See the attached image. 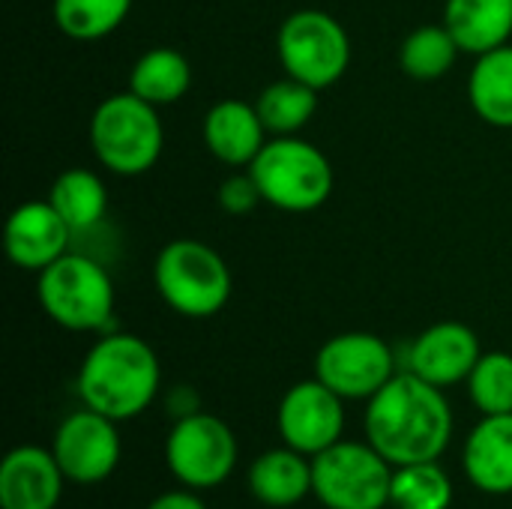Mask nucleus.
Here are the masks:
<instances>
[{
    "mask_svg": "<svg viewBox=\"0 0 512 509\" xmlns=\"http://www.w3.org/2000/svg\"><path fill=\"white\" fill-rule=\"evenodd\" d=\"M240 459V444L234 429L204 411L174 420L165 438V462L174 480L186 489L207 492L222 486Z\"/></svg>",
    "mask_w": 512,
    "mask_h": 509,
    "instance_id": "obj_9",
    "label": "nucleus"
},
{
    "mask_svg": "<svg viewBox=\"0 0 512 509\" xmlns=\"http://www.w3.org/2000/svg\"><path fill=\"white\" fill-rule=\"evenodd\" d=\"M483 357L480 336L462 321H438L426 327L408 348V372L447 390L465 384Z\"/></svg>",
    "mask_w": 512,
    "mask_h": 509,
    "instance_id": "obj_14",
    "label": "nucleus"
},
{
    "mask_svg": "<svg viewBox=\"0 0 512 509\" xmlns=\"http://www.w3.org/2000/svg\"><path fill=\"white\" fill-rule=\"evenodd\" d=\"M51 453L66 483H78V486L105 483L123 459L120 429L111 417L81 405V411H72L57 426Z\"/></svg>",
    "mask_w": 512,
    "mask_h": 509,
    "instance_id": "obj_11",
    "label": "nucleus"
},
{
    "mask_svg": "<svg viewBox=\"0 0 512 509\" xmlns=\"http://www.w3.org/2000/svg\"><path fill=\"white\" fill-rule=\"evenodd\" d=\"M468 102L483 123L512 129V42L474 57L468 75Z\"/></svg>",
    "mask_w": 512,
    "mask_h": 509,
    "instance_id": "obj_20",
    "label": "nucleus"
},
{
    "mask_svg": "<svg viewBox=\"0 0 512 509\" xmlns=\"http://www.w3.org/2000/svg\"><path fill=\"white\" fill-rule=\"evenodd\" d=\"M462 471L486 495H512V414L483 417L462 447Z\"/></svg>",
    "mask_w": 512,
    "mask_h": 509,
    "instance_id": "obj_17",
    "label": "nucleus"
},
{
    "mask_svg": "<svg viewBox=\"0 0 512 509\" xmlns=\"http://www.w3.org/2000/svg\"><path fill=\"white\" fill-rule=\"evenodd\" d=\"M216 201L219 207L228 213V216H246L252 213L258 204H264V195L252 177V171H234L228 174L222 183H219V192H216Z\"/></svg>",
    "mask_w": 512,
    "mask_h": 509,
    "instance_id": "obj_28",
    "label": "nucleus"
},
{
    "mask_svg": "<svg viewBox=\"0 0 512 509\" xmlns=\"http://www.w3.org/2000/svg\"><path fill=\"white\" fill-rule=\"evenodd\" d=\"M153 285L171 312L204 321L228 306L234 276L228 261L210 243L180 237L159 249L153 261Z\"/></svg>",
    "mask_w": 512,
    "mask_h": 509,
    "instance_id": "obj_5",
    "label": "nucleus"
},
{
    "mask_svg": "<svg viewBox=\"0 0 512 509\" xmlns=\"http://www.w3.org/2000/svg\"><path fill=\"white\" fill-rule=\"evenodd\" d=\"M72 237V228L48 198L18 204L3 225L6 258L27 273H42L57 258H63L69 252Z\"/></svg>",
    "mask_w": 512,
    "mask_h": 509,
    "instance_id": "obj_13",
    "label": "nucleus"
},
{
    "mask_svg": "<svg viewBox=\"0 0 512 509\" xmlns=\"http://www.w3.org/2000/svg\"><path fill=\"white\" fill-rule=\"evenodd\" d=\"M48 201L66 219L72 234L93 231L108 213V189L105 180L90 168H66L54 177L48 189Z\"/></svg>",
    "mask_w": 512,
    "mask_h": 509,
    "instance_id": "obj_22",
    "label": "nucleus"
},
{
    "mask_svg": "<svg viewBox=\"0 0 512 509\" xmlns=\"http://www.w3.org/2000/svg\"><path fill=\"white\" fill-rule=\"evenodd\" d=\"M144 509H207V504L198 498L195 489H186L183 486V489H171V492L156 495Z\"/></svg>",
    "mask_w": 512,
    "mask_h": 509,
    "instance_id": "obj_29",
    "label": "nucleus"
},
{
    "mask_svg": "<svg viewBox=\"0 0 512 509\" xmlns=\"http://www.w3.org/2000/svg\"><path fill=\"white\" fill-rule=\"evenodd\" d=\"M246 483L252 498L264 507H297L312 495V459L291 447L267 450L252 462Z\"/></svg>",
    "mask_w": 512,
    "mask_h": 509,
    "instance_id": "obj_18",
    "label": "nucleus"
},
{
    "mask_svg": "<svg viewBox=\"0 0 512 509\" xmlns=\"http://www.w3.org/2000/svg\"><path fill=\"white\" fill-rule=\"evenodd\" d=\"M468 384L471 405L483 414H512V354L507 351H483L474 366Z\"/></svg>",
    "mask_w": 512,
    "mask_h": 509,
    "instance_id": "obj_27",
    "label": "nucleus"
},
{
    "mask_svg": "<svg viewBox=\"0 0 512 509\" xmlns=\"http://www.w3.org/2000/svg\"><path fill=\"white\" fill-rule=\"evenodd\" d=\"M192 63L183 51L159 45L144 51L132 72H129V90L141 96L144 102L165 108L180 102L192 90Z\"/></svg>",
    "mask_w": 512,
    "mask_h": 509,
    "instance_id": "obj_21",
    "label": "nucleus"
},
{
    "mask_svg": "<svg viewBox=\"0 0 512 509\" xmlns=\"http://www.w3.org/2000/svg\"><path fill=\"white\" fill-rule=\"evenodd\" d=\"M36 300L48 321L69 333H108L114 327L117 291L111 273L84 252H66L36 273Z\"/></svg>",
    "mask_w": 512,
    "mask_h": 509,
    "instance_id": "obj_3",
    "label": "nucleus"
},
{
    "mask_svg": "<svg viewBox=\"0 0 512 509\" xmlns=\"http://www.w3.org/2000/svg\"><path fill=\"white\" fill-rule=\"evenodd\" d=\"M363 429L393 468L438 462L453 441V408L441 387L405 369L366 402Z\"/></svg>",
    "mask_w": 512,
    "mask_h": 509,
    "instance_id": "obj_1",
    "label": "nucleus"
},
{
    "mask_svg": "<svg viewBox=\"0 0 512 509\" xmlns=\"http://www.w3.org/2000/svg\"><path fill=\"white\" fill-rule=\"evenodd\" d=\"M132 0H54V24L75 42H96L111 36L129 15Z\"/></svg>",
    "mask_w": 512,
    "mask_h": 509,
    "instance_id": "obj_25",
    "label": "nucleus"
},
{
    "mask_svg": "<svg viewBox=\"0 0 512 509\" xmlns=\"http://www.w3.org/2000/svg\"><path fill=\"white\" fill-rule=\"evenodd\" d=\"M318 93L321 90L309 87L306 81L285 75L258 93L255 108L270 135H300L318 111Z\"/></svg>",
    "mask_w": 512,
    "mask_h": 509,
    "instance_id": "obj_23",
    "label": "nucleus"
},
{
    "mask_svg": "<svg viewBox=\"0 0 512 509\" xmlns=\"http://www.w3.org/2000/svg\"><path fill=\"white\" fill-rule=\"evenodd\" d=\"M276 429L285 447L315 459L345 435V399L318 378L285 390L276 408Z\"/></svg>",
    "mask_w": 512,
    "mask_h": 509,
    "instance_id": "obj_12",
    "label": "nucleus"
},
{
    "mask_svg": "<svg viewBox=\"0 0 512 509\" xmlns=\"http://www.w3.org/2000/svg\"><path fill=\"white\" fill-rule=\"evenodd\" d=\"M462 48L453 33L441 24L414 27L399 45V66L414 81H441L456 66Z\"/></svg>",
    "mask_w": 512,
    "mask_h": 509,
    "instance_id": "obj_24",
    "label": "nucleus"
},
{
    "mask_svg": "<svg viewBox=\"0 0 512 509\" xmlns=\"http://www.w3.org/2000/svg\"><path fill=\"white\" fill-rule=\"evenodd\" d=\"M393 465L369 441H339L312 459V495L327 509L390 507Z\"/></svg>",
    "mask_w": 512,
    "mask_h": 509,
    "instance_id": "obj_7",
    "label": "nucleus"
},
{
    "mask_svg": "<svg viewBox=\"0 0 512 509\" xmlns=\"http://www.w3.org/2000/svg\"><path fill=\"white\" fill-rule=\"evenodd\" d=\"M168 408H171L174 420L189 417V414L201 411V408H198V393H195L192 387H174V390L168 393Z\"/></svg>",
    "mask_w": 512,
    "mask_h": 509,
    "instance_id": "obj_30",
    "label": "nucleus"
},
{
    "mask_svg": "<svg viewBox=\"0 0 512 509\" xmlns=\"http://www.w3.org/2000/svg\"><path fill=\"white\" fill-rule=\"evenodd\" d=\"M90 150L96 162L117 177L147 174L165 150L159 108L132 90L105 96L90 117Z\"/></svg>",
    "mask_w": 512,
    "mask_h": 509,
    "instance_id": "obj_4",
    "label": "nucleus"
},
{
    "mask_svg": "<svg viewBox=\"0 0 512 509\" xmlns=\"http://www.w3.org/2000/svg\"><path fill=\"white\" fill-rule=\"evenodd\" d=\"M84 408L114 423L144 414L162 390V366L156 351L135 333L108 330L84 354L75 378Z\"/></svg>",
    "mask_w": 512,
    "mask_h": 509,
    "instance_id": "obj_2",
    "label": "nucleus"
},
{
    "mask_svg": "<svg viewBox=\"0 0 512 509\" xmlns=\"http://www.w3.org/2000/svg\"><path fill=\"white\" fill-rule=\"evenodd\" d=\"M264 204L285 213H312L333 195L336 171L321 147L300 135H273L249 165Z\"/></svg>",
    "mask_w": 512,
    "mask_h": 509,
    "instance_id": "obj_6",
    "label": "nucleus"
},
{
    "mask_svg": "<svg viewBox=\"0 0 512 509\" xmlns=\"http://www.w3.org/2000/svg\"><path fill=\"white\" fill-rule=\"evenodd\" d=\"M444 27L465 54H486L512 39V0H447Z\"/></svg>",
    "mask_w": 512,
    "mask_h": 509,
    "instance_id": "obj_19",
    "label": "nucleus"
},
{
    "mask_svg": "<svg viewBox=\"0 0 512 509\" xmlns=\"http://www.w3.org/2000/svg\"><path fill=\"white\" fill-rule=\"evenodd\" d=\"M63 483L51 447L21 444L0 465V509H57Z\"/></svg>",
    "mask_w": 512,
    "mask_h": 509,
    "instance_id": "obj_15",
    "label": "nucleus"
},
{
    "mask_svg": "<svg viewBox=\"0 0 512 509\" xmlns=\"http://www.w3.org/2000/svg\"><path fill=\"white\" fill-rule=\"evenodd\" d=\"M396 372V351L366 330L339 333L315 354V378L345 402H369Z\"/></svg>",
    "mask_w": 512,
    "mask_h": 509,
    "instance_id": "obj_10",
    "label": "nucleus"
},
{
    "mask_svg": "<svg viewBox=\"0 0 512 509\" xmlns=\"http://www.w3.org/2000/svg\"><path fill=\"white\" fill-rule=\"evenodd\" d=\"M453 480L438 462H417L393 468L390 507L393 509H450Z\"/></svg>",
    "mask_w": 512,
    "mask_h": 509,
    "instance_id": "obj_26",
    "label": "nucleus"
},
{
    "mask_svg": "<svg viewBox=\"0 0 512 509\" xmlns=\"http://www.w3.org/2000/svg\"><path fill=\"white\" fill-rule=\"evenodd\" d=\"M267 126L255 108V102H240V99H222L207 108L204 123H201V138L207 153L228 165V168H249L261 147L270 141Z\"/></svg>",
    "mask_w": 512,
    "mask_h": 509,
    "instance_id": "obj_16",
    "label": "nucleus"
},
{
    "mask_svg": "<svg viewBox=\"0 0 512 509\" xmlns=\"http://www.w3.org/2000/svg\"><path fill=\"white\" fill-rule=\"evenodd\" d=\"M276 54L285 75L300 78L315 90H327L351 66V39L330 12L297 9L279 24Z\"/></svg>",
    "mask_w": 512,
    "mask_h": 509,
    "instance_id": "obj_8",
    "label": "nucleus"
}]
</instances>
